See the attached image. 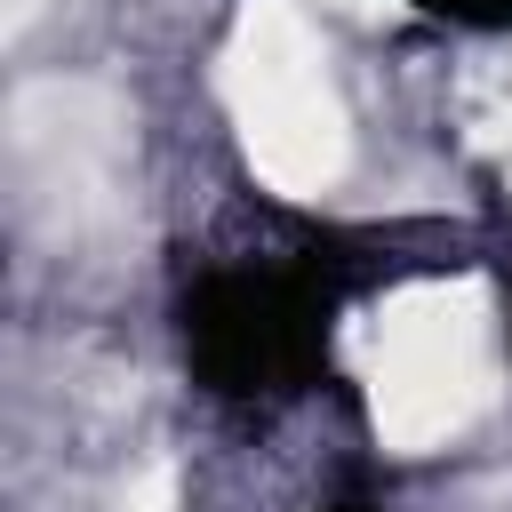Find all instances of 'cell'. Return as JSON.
<instances>
[{"label": "cell", "instance_id": "1", "mask_svg": "<svg viewBox=\"0 0 512 512\" xmlns=\"http://www.w3.org/2000/svg\"><path fill=\"white\" fill-rule=\"evenodd\" d=\"M360 384L376 440L424 456L496 400V320L480 280H408L360 320Z\"/></svg>", "mask_w": 512, "mask_h": 512}]
</instances>
